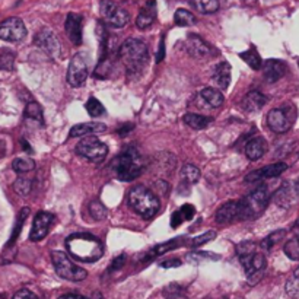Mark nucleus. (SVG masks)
<instances>
[{"label":"nucleus","mask_w":299,"mask_h":299,"mask_svg":"<svg viewBox=\"0 0 299 299\" xmlns=\"http://www.w3.org/2000/svg\"><path fill=\"white\" fill-rule=\"evenodd\" d=\"M267 152V142L263 138H253L246 145V155L250 160L260 159Z\"/></svg>","instance_id":"24"},{"label":"nucleus","mask_w":299,"mask_h":299,"mask_svg":"<svg viewBox=\"0 0 299 299\" xmlns=\"http://www.w3.org/2000/svg\"><path fill=\"white\" fill-rule=\"evenodd\" d=\"M180 212H181L184 221H192L193 216L196 213V209H194L193 204H184V206H181Z\"/></svg>","instance_id":"45"},{"label":"nucleus","mask_w":299,"mask_h":299,"mask_svg":"<svg viewBox=\"0 0 299 299\" xmlns=\"http://www.w3.org/2000/svg\"><path fill=\"white\" fill-rule=\"evenodd\" d=\"M267 98L260 91H250L241 101V107L246 113H257L266 105Z\"/></svg>","instance_id":"21"},{"label":"nucleus","mask_w":299,"mask_h":299,"mask_svg":"<svg viewBox=\"0 0 299 299\" xmlns=\"http://www.w3.org/2000/svg\"><path fill=\"white\" fill-rule=\"evenodd\" d=\"M130 207L145 219H150L159 212V199L145 185H134L128 192Z\"/></svg>","instance_id":"4"},{"label":"nucleus","mask_w":299,"mask_h":299,"mask_svg":"<svg viewBox=\"0 0 299 299\" xmlns=\"http://www.w3.org/2000/svg\"><path fill=\"white\" fill-rule=\"evenodd\" d=\"M113 170L121 181L136 180L143 171V160L138 149L130 146L123 150L113 162Z\"/></svg>","instance_id":"3"},{"label":"nucleus","mask_w":299,"mask_h":299,"mask_svg":"<svg viewBox=\"0 0 299 299\" xmlns=\"http://www.w3.org/2000/svg\"><path fill=\"white\" fill-rule=\"evenodd\" d=\"M30 214V209L28 207H23L21 210V213L18 214V219H16V224L13 226V232H12L11 238H9V242H8V247H12L15 244V241L18 239V236L21 234V229L23 224H25V219H26V216Z\"/></svg>","instance_id":"34"},{"label":"nucleus","mask_w":299,"mask_h":299,"mask_svg":"<svg viewBox=\"0 0 299 299\" xmlns=\"http://www.w3.org/2000/svg\"><path fill=\"white\" fill-rule=\"evenodd\" d=\"M174 21L180 26H192L196 23V16L187 9H177L174 13Z\"/></svg>","instance_id":"33"},{"label":"nucleus","mask_w":299,"mask_h":299,"mask_svg":"<svg viewBox=\"0 0 299 299\" xmlns=\"http://www.w3.org/2000/svg\"><path fill=\"white\" fill-rule=\"evenodd\" d=\"M185 48L193 57H197V59H206L210 56V47L199 35H194V34L188 35L185 41Z\"/></svg>","instance_id":"19"},{"label":"nucleus","mask_w":299,"mask_h":299,"mask_svg":"<svg viewBox=\"0 0 299 299\" xmlns=\"http://www.w3.org/2000/svg\"><path fill=\"white\" fill-rule=\"evenodd\" d=\"M239 261H241L242 267L246 270L247 279H248L250 285H256L264 275V270L267 266L266 257L254 251V253H250L247 256L239 257Z\"/></svg>","instance_id":"8"},{"label":"nucleus","mask_w":299,"mask_h":299,"mask_svg":"<svg viewBox=\"0 0 299 299\" xmlns=\"http://www.w3.org/2000/svg\"><path fill=\"white\" fill-rule=\"evenodd\" d=\"M54 222V214L48 213V212H40L34 218V224L31 228V234H30V239L37 242L41 241L44 236L48 234L50 226Z\"/></svg>","instance_id":"14"},{"label":"nucleus","mask_w":299,"mask_h":299,"mask_svg":"<svg viewBox=\"0 0 299 299\" xmlns=\"http://www.w3.org/2000/svg\"><path fill=\"white\" fill-rule=\"evenodd\" d=\"M85 108L91 117H99V116H104L105 114V108H104V105L96 98H89L88 102H86Z\"/></svg>","instance_id":"38"},{"label":"nucleus","mask_w":299,"mask_h":299,"mask_svg":"<svg viewBox=\"0 0 299 299\" xmlns=\"http://www.w3.org/2000/svg\"><path fill=\"white\" fill-rule=\"evenodd\" d=\"M295 184H296V187H298V190H299V180L298 181H295Z\"/></svg>","instance_id":"56"},{"label":"nucleus","mask_w":299,"mask_h":299,"mask_svg":"<svg viewBox=\"0 0 299 299\" xmlns=\"http://www.w3.org/2000/svg\"><path fill=\"white\" fill-rule=\"evenodd\" d=\"M51 260H53V266L56 273L62 279L66 280H72V282H80L88 276L85 268L76 266L75 263L64 254L62 251H54L51 253Z\"/></svg>","instance_id":"6"},{"label":"nucleus","mask_w":299,"mask_h":299,"mask_svg":"<svg viewBox=\"0 0 299 299\" xmlns=\"http://www.w3.org/2000/svg\"><path fill=\"white\" fill-rule=\"evenodd\" d=\"M180 241H182V238H175V239H171V241H167V242H162L159 246L153 247L149 253H148L146 260H152V258H155V257H159L162 256V254H165V253L174 250V248H177V247L180 246Z\"/></svg>","instance_id":"28"},{"label":"nucleus","mask_w":299,"mask_h":299,"mask_svg":"<svg viewBox=\"0 0 299 299\" xmlns=\"http://www.w3.org/2000/svg\"><path fill=\"white\" fill-rule=\"evenodd\" d=\"M66 247L70 256L84 263H95L104 254L101 241L94 235L85 232H79L69 236L66 239Z\"/></svg>","instance_id":"2"},{"label":"nucleus","mask_w":299,"mask_h":299,"mask_svg":"<svg viewBox=\"0 0 299 299\" xmlns=\"http://www.w3.org/2000/svg\"><path fill=\"white\" fill-rule=\"evenodd\" d=\"M159 45V51H158V57H156V63H159L164 60V56H165V44H164V40L160 41Z\"/></svg>","instance_id":"51"},{"label":"nucleus","mask_w":299,"mask_h":299,"mask_svg":"<svg viewBox=\"0 0 299 299\" xmlns=\"http://www.w3.org/2000/svg\"><path fill=\"white\" fill-rule=\"evenodd\" d=\"M267 126L275 133H286L290 128V120L285 110L275 108L267 114Z\"/></svg>","instance_id":"16"},{"label":"nucleus","mask_w":299,"mask_h":299,"mask_svg":"<svg viewBox=\"0 0 299 299\" xmlns=\"http://www.w3.org/2000/svg\"><path fill=\"white\" fill-rule=\"evenodd\" d=\"M268 204V192L264 184L258 185L256 190L239 200V219L253 221L266 210Z\"/></svg>","instance_id":"5"},{"label":"nucleus","mask_w":299,"mask_h":299,"mask_svg":"<svg viewBox=\"0 0 299 299\" xmlns=\"http://www.w3.org/2000/svg\"><path fill=\"white\" fill-rule=\"evenodd\" d=\"M299 190L295 182H283L282 187L275 193V203L283 209H289L298 197Z\"/></svg>","instance_id":"15"},{"label":"nucleus","mask_w":299,"mask_h":299,"mask_svg":"<svg viewBox=\"0 0 299 299\" xmlns=\"http://www.w3.org/2000/svg\"><path fill=\"white\" fill-rule=\"evenodd\" d=\"M12 299H38L37 298V295L31 292L30 289H21V290H18Z\"/></svg>","instance_id":"47"},{"label":"nucleus","mask_w":299,"mask_h":299,"mask_svg":"<svg viewBox=\"0 0 299 299\" xmlns=\"http://www.w3.org/2000/svg\"><path fill=\"white\" fill-rule=\"evenodd\" d=\"M107 126L102 124V123H82V124H76L72 127L70 133H69V138L73 139V138H84L88 134H92V133H101V131H105Z\"/></svg>","instance_id":"23"},{"label":"nucleus","mask_w":299,"mask_h":299,"mask_svg":"<svg viewBox=\"0 0 299 299\" xmlns=\"http://www.w3.org/2000/svg\"><path fill=\"white\" fill-rule=\"evenodd\" d=\"M286 292L290 296H299V267L295 270V273L292 275V278L289 279L286 283Z\"/></svg>","instance_id":"41"},{"label":"nucleus","mask_w":299,"mask_h":299,"mask_svg":"<svg viewBox=\"0 0 299 299\" xmlns=\"http://www.w3.org/2000/svg\"><path fill=\"white\" fill-rule=\"evenodd\" d=\"M286 235V232H285V229H279V231H275V232H271L270 235L266 238V239H263V242H261V247L264 248V250H271L275 244H278L280 239H283V236Z\"/></svg>","instance_id":"40"},{"label":"nucleus","mask_w":299,"mask_h":299,"mask_svg":"<svg viewBox=\"0 0 299 299\" xmlns=\"http://www.w3.org/2000/svg\"><path fill=\"white\" fill-rule=\"evenodd\" d=\"M15 66V54L12 51H3L0 54V69L2 70H13Z\"/></svg>","instance_id":"42"},{"label":"nucleus","mask_w":299,"mask_h":299,"mask_svg":"<svg viewBox=\"0 0 299 299\" xmlns=\"http://www.w3.org/2000/svg\"><path fill=\"white\" fill-rule=\"evenodd\" d=\"M254 251H256V244L251 242V241H246V242H241V244L236 246V254H238V257L247 256V254L254 253Z\"/></svg>","instance_id":"44"},{"label":"nucleus","mask_w":299,"mask_h":299,"mask_svg":"<svg viewBox=\"0 0 299 299\" xmlns=\"http://www.w3.org/2000/svg\"><path fill=\"white\" fill-rule=\"evenodd\" d=\"M64 30H66L69 40L75 45L82 43V16L80 15L69 13L64 22Z\"/></svg>","instance_id":"17"},{"label":"nucleus","mask_w":299,"mask_h":299,"mask_svg":"<svg viewBox=\"0 0 299 299\" xmlns=\"http://www.w3.org/2000/svg\"><path fill=\"white\" fill-rule=\"evenodd\" d=\"M89 75L88 70V62H86V56L84 53H76L67 69V82L69 85L73 88H79L86 82Z\"/></svg>","instance_id":"9"},{"label":"nucleus","mask_w":299,"mask_h":299,"mask_svg":"<svg viewBox=\"0 0 299 299\" xmlns=\"http://www.w3.org/2000/svg\"><path fill=\"white\" fill-rule=\"evenodd\" d=\"M216 238V231H207V232H204L202 235L196 236V238H193L192 241H190V247H200L206 244V242H209V241H212Z\"/></svg>","instance_id":"43"},{"label":"nucleus","mask_w":299,"mask_h":299,"mask_svg":"<svg viewBox=\"0 0 299 299\" xmlns=\"http://www.w3.org/2000/svg\"><path fill=\"white\" fill-rule=\"evenodd\" d=\"M190 260H194V261H199V260H204V258H212V260H218L219 256H214L213 253H206V251H202V253H192L188 256Z\"/></svg>","instance_id":"46"},{"label":"nucleus","mask_w":299,"mask_h":299,"mask_svg":"<svg viewBox=\"0 0 299 299\" xmlns=\"http://www.w3.org/2000/svg\"><path fill=\"white\" fill-rule=\"evenodd\" d=\"M263 75L268 84H275L286 75V63L276 59L266 60V63L263 66Z\"/></svg>","instance_id":"18"},{"label":"nucleus","mask_w":299,"mask_h":299,"mask_svg":"<svg viewBox=\"0 0 299 299\" xmlns=\"http://www.w3.org/2000/svg\"><path fill=\"white\" fill-rule=\"evenodd\" d=\"M213 79L221 89H226L231 84V66L226 62L218 64L213 70Z\"/></svg>","instance_id":"25"},{"label":"nucleus","mask_w":299,"mask_h":299,"mask_svg":"<svg viewBox=\"0 0 299 299\" xmlns=\"http://www.w3.org/2000/svg\"><path fill=\"white\" fill-rule=\"evenodd\" d=\"M160 266L164 268H170V267H178L181 266V260L178 258H172V260H167V261H162Z\"/></svg>","instance_id":"50"},{"label":"nucleus","mask_w":299,"mask_h":299,"mask_svg":"<svg viewBox=\"0 0 299 299\" xmlns=\"http://www.w3.org/2000/svg\"><path fill=\"white\" fill-rule=\"evenodd\" d=\"M26 37V28L25 23L19 18H8L0 23V40L9 41V43H18Z\"/></svg>","instance_id":"11"},{"label":"nucleus","mask_w":299,"mask_h":299,"mask_svg":"<svg viewBox=\"0 0 299 299\" xmlns=\"http://www.w3.org/2000/svg\"><path fill=\"white\" fill-rule=\"evenodd\" d=\"M76 152L92 162H101L107 158L108 146L98 138H84L76 145Z\"/></svg>","instance_id":"7"},{"label":"nucleus","mask_w":299,"mask_h":299,"mask_svg":"<svg viewBox=\"0 0 299 299\" xmlns=\"http://www.w3.org/2000/svg\"><path fill=\"white\" fill-rule=\"evenodd\" d=\"M25 118L32 120V121H37L40 126L44 124V113L41 105L35 101H30L25 107Z\"/></svg>","instance_id":"29"},{"label":"nucleus","mask_w":299,"mask_h":299,"mask_svg":"<svg viewBox=\"0 0 299 299\" xmlns=\"http://www.w3.org/2000/svg\"><path fill=\"white\" fill-rule=\"evenodd\" d=\"M283 251L288 256V258L293 260V261H299V235L289 239L283 247Z\"/></svg>","instance_id":"36"},{"label":"nucleus","mask_w":299,"mask_h":299,"mask_svg":"<svg viewBox=\"0 0 299 299\" xmlns=\"http://www.w3.org/2000/svg\"><path fill=\"white\" fill-rule=\"evenodd\" d=\"M286 170H288V165L285 162H275L267 167H263L260 170L250 172L246 177V182L251 184V182H258L261 180H266V178H275V177L282 175Z\"/></svg>","instance_id":"13"},{"label":"nucleus","mask_w":299,"mask_h":299,"mask_svg":"<svg viewBox=\"0 0 299 299\" xmlns=\"http://www.w3.org/2000/svg\"><path fill=\"white\" fill-rule=\"evenodd\" d=\"M200 170L196 167V165H192V164H187L184 165L181 170V178L184 184L187 185H193L196 182L200 180Z\"/></svg>","instance_id":"31"},{"label":"nucleus","mask_w":299,"mask_h":299,"mask_svg":"<svg viewBox=\"0 0 299 299\" xmlns=\"http://www.w3.org/2000/svg\"><path fill=\"white\" fill-rule=\"evenodd\" d=\"M293 231H295V232H298V234H299V219L296 221V222H295V225H293Z\"/></svg>","instance_id":"54"},{"label":"nucleus","mask_w":299,"mask_h":299,"mask_svg":"<svg viewBox=\"0 0 299 299\" xmlns=\"http://www.w3.org/2000/svg\"><path fill=\"white\" fill-rule=\"evenodd\" d=\"M242 2H244L246 5H254L257 0H242Z\"/></svg>","instance_id":"55"},{"label":"nucleus","mask_w":299,"mask_h":299,"mask_svg":"<svg viewBox=\"0 0 299 299\" xmlns=\"http://www.w3.org/2000/svg\"><path fill=\"white\" fill-rule=\"evenodd\" d=\"M214 219L218 224H229L235 219H239V200H232L221 206Z\"/></svg>","instance_id":"20"},{"label":"nucleus","mask_w":299,"mask_h":299,"mask_svg":"<svg viewBox=\"0 0 299 299\" xmlns=\"http://www.w3.org/2000/svg\"><path fill=\"white\" fill-rule=\"evenodd\" d=\"M89 213L91 216L95 219V221H104L107 218V207L104 204L101 203L99 200H92L89 203Z\"/></svg>","instance_id":"35"},{"label":"nucleus","mask_w":299,"mask_h":299,"mask_svg":"<svg viewBox=\"0 0 299 299\" xmlns=\"http://www.w3.org/2000/svg\"><path fill=\"white\" fill-rule=\"evenodd\" d=\"M200 95L212 108H219L225 102L222 92L214 89V88H204V89H202Z\"/></svg>","instance_id":"26"},{"label":"nucleus","mask_w":299,"mask_h":299,"mask_svg":"<svg viewBox=\"0 0 299 299\" xmlns=\"http://www.w3.org/2000/svg\"><path fill=\"white\" fill-rule=\"evenodd\" d=\"M31 188H32L31 180H28V178H23V177H21V178H18L16 181L13 182V190H15L16 194H19V196H22V197H26V196L31 193Z\"/></svg>","instance_id":"39"},{"label":"nucleus","mask_w":299,"mask_h":299,"mask_svg":"<svg viewBox=\"0 0 299 299\" xmlns=\"http://www.w3.org/2000/svg\"><path fill=\"white\" fill-rule=\"evenodd\" d=\"M184 123L187 126H190L192 128H196V130H203L209 124H212V118L206 117V116H200V114H194V113H188L184 116Z\"/></svg>","instance_id":"27"},{"label":"nucleus","mask_w":299,"mask_h":299,"mask_svg":"<svg viewBox=\"0 0 299 299\" xmlns=\"http://www.w3.org/2000/svg\"><path fill=\"white\" fill-rule=\"evenodd\" d=\"M156 19V3L155 0L146 2V5L140 9L139 15L136 18V26L139 30H146Z\"/></svg>","instance_id":"22"},{"label":"nucleus","mask_w":299,"mask_h":299,"mask_svg":"<svg viewBox=\"0 0 299 299\" xmlns=\"http://www.w3.org/2000/svg\"><path fill=\"white\" fill-rule=\"evenodd\" d=\"M184 222V218H182V214L180 210H177V212H174L171 216V226L172 228H178L180 225Z\"/></svg>","instance_id":"49"},{"label":"nucleus","mask_w":299,"mask_h":299,"mask_svg":"<svg viewBox=\"0 0 299 299\" xmlns=\"http://www.w3.org/2000/svg\"><path fill=\"white\" fill-rule=\"evenodd\" d=\"M34 43L40 50H43L44 53L47 54V56H50L51 59H57L60 56V53H62V47H60V43H59V38L50 30H41L35 35Z\"/></svg>","instance_id":"12"},{"label":"nucleus","mask_w":299,"mask_h":299,"mask_svg":"<svg viewBox=\"0 0 299 299\" xmlns=\"http://www.w3.org/2000/svg\"><path fill=\"white\" fill-rule=\"evenodd\" d=\"M12 168H13V171H16L18 174H25V172L32 171L35 168V164H34L32 159L16 158V159L12 162Z\"/></svg>","instance_id":"37"},{"label":"nucleus","mask_w":299,"mask_h":299,"mask_svg":"<svg viewBox=\"0 0 299 299\" xmlns=\"http://www.w3.org/2000/svg\"><path fill=\"white\" fill-rule=\"evenodd\" d=\"M21 145H22V146H23V150H25V152H28V153H31V152H32L31 146L28 145V142H26V140L22 139L21 140Z\"/></svg>","instance_id":"53"},{"label":"nucleus","mask_w":299,"mask_h":299,"mask_svg":"<svg viewBox=\"0 0 299 299\" xmlns=\"http://www.w3.org/2000/svg\"><path fill=\"white\" fill-rule=\"evenodd\" d=\"M239 57L246 62L251 69H254V70H258V69H261V66H263V62H261V57H260V54L257 53V50L254 47H251V48H248L247 51L244 53H239Z\"/></svg>","instance_id":"32"},{"label":"nucleus","mask_w":299,"mask_h":299,"mask_svg":"<svg viewBox=\"0 0 299 299\" xmlns=\"http://www.w3.org/2000/svg\"><path fill=\"white\" fill-rule=\"evenodd\" d=\"M298 66H299V62H298Z\"/></svg>","instance_id":"57"},{"label":"nucleus","mask_w":299,"mask_h":299,"mask_svg":"<svg viewBox=\"0 0 299 299\" xmlns=\"http://www.w3.org/2000/svg\"><path fill=\"white\" fill-rule=\"evenodd\" d=\"M120 60L124 64L130 76H140L149 62V50L145 41L138 38H128L120 47Z\"/></svg>","instance_id":"1"},{"label":"nucleus","mask_w":299,"mask_h":299,"mask_svg":"<svg viewBox=\"0 0 299 299\" xmlns=\"http://www.w3.org/2000/svg\"><path fill=\"white\" fill-rule=\"evenodd\" d=\"M126 254H120L118 257H116L114 260H113V263H111V266H110V271H116L118 268H121L124 266V263H126Z\"/></svg>","instance_id":"48"},{"label":"nucleus","mask_w":299,"mask_h":299,"mask_svg":"<svg viewBox=\"0 0 299 299\" xmlns=\"http://www.w3.org/2000/svg\"><path fill=\"white\" fill-rule=\"evenodd\" d=\"M101 15L104 18V21L114 28L126 26L128 19H130L128 12L123 9L121 6H118L117 3H114L113 0H101Z\"/></svg>","instance_id":"10"},{"label":"nucleus","mask_w":299,"mask_h":299,"mask_svg":"<svg viewBox=\"0 0 299 299\" xmlns=\"http://www.w3.org/2000/svg\"><path fill=\"white\" fill-rule=\"evenodd\" d=\"M59 299H88L82 295H76V293H67V295H62Z\"/></svg>","instance_id":"52"},{"label":"nucleus","mask_w":299,"mask_h":299,"mask_svg":"<svg viewBox=\"0 0 299 299\" xmlns=\"http://www.w3.org/2000/svg\"><path fill=\"white\" fill-rule=\"evenodd\" d=\"M192 6L200 13H214L219 11V0H192Z\"/></svg>","instance_id":"30"}]
</instances>
